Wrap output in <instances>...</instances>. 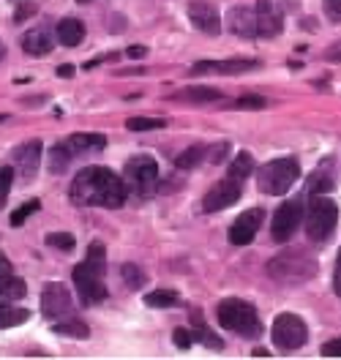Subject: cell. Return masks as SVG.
Instances as JSON below:
<instances>
[{
	"instance_id": "obj_1",
	"label": "cell",
	"mask_w": 341,
	"mask_h": 360,
	"mask_svg": "<svg viewBox=\"0 0 341 360\" xmlns=\"http://www.w3.org/2000/svg\"><path fill=\"white\" fill-rule=\"evenodd\" d=\"M68 197L74 205H98V207H120L129 197L126 183L117 178L115 172L104 167H88L77 178L71 180Z\"/></svg>"
},
{
	"instance_id": "obj_5",
	"label": "cell",
	"mask_w": 341,
	"mask_h": 360,
	"mask_svg": "<svg viewBox=\"0 0 341 360\" xmlns=\"http://www.w3.org/2000/svg\"><path fill=\"white\" fill-rule=\"evenodd\" d=\"M104 268H107V262H96V259H85L74 268V287L85 306H96V303L107 300Z\"/></svg>"
},
{
	"instance_id": "obj_31",
	"label": "cell",
	"mask_w": 341,
	"mask_h": 360,
	"mask_svg": "<svg viewBox=\"0 0 341 360\" xmlns=\"http://www.w3.org/2000/svg\"><path fill=\"white\" fill-rule=\"evenodd\" d=\"M120 276H123V281H126V287H129V290H142V287H145V281H148V276L142 273V268L129 265V262L120 268Z\"/></svg>"
},
{
	"instance_id": "obj_40",
	"label": "cell",
	"mask_w": 341,
	"mask_h": 360,
	"mask_svg": "<svg viewBox=\"0 0 341 360\" xmlns=\"http://www.w3.org/2000/svg\"><path fill=\"white\" fill-rule=\"evenodd\" d=\"M325 8L330 17H336V20L341 17V0H325Z\"/></svg>"
},
{
	"instance_id": "obj_27",
	"label": "cell",
	"mask_w": 341,
	"mask_h": 360,
	"mask_svg": "<svg viewBox=\"0 0 341 360\" xmlns=\"http://www.w3.org/2000/svg\"><path fill=\"white\" fill-rule=\"evenodd\" d=\"M145 306H150V309H175V306H181V297H178V292H169V290H156V292H150L145 297Z\"/></svg>"
},
{
	"instance_id": "obj_35",
	"label": "cell",
	"mask_w": 341,
	"mask_h": 360,
	"mask_svg": "<svg viewBox=\"0 0 341 360\" xmlns=\"http://www.w3.org/2000/svg\"><path fill=\"white\" fill-rule=\"evenodd\" d=\"M11 183H14V169H11V167H0V207L8 200Z\"/></svg>"
},
{
	"instance_id": "obj_29",
	"label": "cell",
	"mask_w": 341,
	"mask_h": 360,
	"mask_svg": "<svg viewBox=\"0 0 341 360\" xmlns=\"http://www.w3.org/2000/svg\"><path fill=\"white\" fill-rule=\"evenodd\" d=\"M254 169H257V167H254V158H251V153H238V156H235V161L229 164V178H232V180H246Z\"/></svg>"
},
{
	"instance_id": "obj_41",
	"label": "cell",
	"mask_w": 341,
	"mask_h": 360,
	"mask_svg": "<svg viewBox=\"0 0 341 360\" xmlns=\"http://www.w3.org/2000/svg\"><path fill=\"white\" fill-rule=\"evenodd\" d=\"M333 290L341 297V251H339V259H336V273H333Z\"/></svg>"
},
{
	"instance_id": "obj_22",
	"label": "cell",
	"mask_w": 341,
	"mask_h": 360,
	"mask_svg": "<svg viewBox=\"0 0 341 360\" xmlns=\"http://www.w3.org/2000/svg\"><path fill=\"white\" fill-rule=\"evenodd\" d=\"M66 145L74 156H79V153H88V150H101V148H107V136L104 134H71Z\"/></svg>"
},
{
	"instance_id": "obj_25",
	"label": "cell",
	"mask_w": 341,
	"mask_h": 360,
	"mask_svg": "<svg viewBox=\"0 0 341 360\" xmlns=\"http://www.w3.org/2000/svg\"><path fill=\"white\" fill-rule=\"evenodd\" d=\"M71 150H68L66 142H58V145H52L49 150H46V164H49V172L52 175H60L63 169L68 167V161H71Z\"/></svg>"
},
{
	"instance_id": "obj_44",
	"label": "cell",
	"mask_w": 341,
	"mask_h": 360,
	"mask_svg": "<svg viewBox=\"0 0 341 360\" xmlns=\"http://www.w3.org/2000/svg\"><path fill=\"white\" fill-rule=\"evenodd\" d=\"M328 58H330V60H341V44H339V46H333V49L328 52Z\"/></svg>"
},
{
	"instance_id": "obj_36",
	"label": "cell",
	"mask_w": 341,
	"mask_h": 360,
	"mask_svg": "<svg viewBox=\"0 0 341 360\" xmlns=\"http://www.w3.org/2000/svg\"><path fill=\"white\" fill-rule=\"evenodd\" d=\"M268 101L265 98H259V96H243V98H238L232 107L235 110H262Z\"/></svg>"
},
{
	"instance_id": "obj_2",
	"label": "cell",
	"mask_w": 341,
	"mask_h": 360,
	"mask_svg": "<svg viewBox=\"0 0 341 360\" xmlns=\"http://www.w3.org/2000/svg\"><path fill=\"white\" fill-rule=\"evenodd\" d=\"M306 235L311 243H328L333 238V229L339 224V207L328 194H311V200L303 210Z\"/></svg>"
},
{
	"instance_id": "obj_14",
	"label": "cell",
	"mask_w": 341,
	"mask_h": 360,
	"mask_svg": "<svg viewBox=\"0 0 341 360\" xmlns=\"http://www.w3.org/2000/svg\"><path fill=\"white\" fill-rule=\"evenodd\" d=\"M259 66V60L254 58H229V60H200L197 66H191V77H202V74H243Z\"/></svg>"
},
{
	"instance_id": "obj_33",
	"label": "cell",
	"mask_w": 341,
	"mask_h": 360,
	"mask_svg": "<svg viewBox=\"0 0 341 360\" xmlns=\"http://www.w3.org/2000/svg\"><path fill=\"white\" fill-rule=\"evenodd\" d=\"M39 207H41V202H39V200H30V202L20 205V207L11 213V219H8V221H11V226L25 224V221H27V216H30V213H36Z\"/></svg>"
},
{
	"instance_id": "obj_42",
	"label": "cell",
	"mask_w": 341,
	"mask_h": 360,
	"mask_svg": "<svg viewBox=\"0 0 341 360\" xmlns=\"http://www.w3.org/2000/svg\"><path fill=\"white\" fill-rule=\"evenodd\" d=\"M126 55H129V58H145V55H148V49H145V46H129V49H126Z\"/></svg>"
},
{
	"instance_id": "obj_43",
	"label": "cell",
	"mask_w": 341,
	"mask_h": 360,
	"mask_svg": "<svg viewBox=\"0 0 341 360\" xmlns=\"http://www.w3.org/2000/svg\"><path fill=\"white\" fill-rule=\"evenodd\" d=\"M33 11H36V6H25V8L17 11V17H14V20H17V22H22V20H27V14H33Z\"/></svg>"
},
{
	"instance_id": "obj_12",
	"label": "cell",
	"mask_w": 341,
	"mask_h": 360,
	"mask_svg": "<svg viewBox=\"0 0 341 360\" xmlns=\"http://www.w3.org/2000/svg\"><path fill=\"white\" fill-rule=\"evenodd\" d=\"M262 207H251L246 213H240L235 219V224L229 226V243L232 246H249L251 240L257 238L259 232V224H262Z\"/></svg>"
},
{
	"instance_id": "obj_28",
	"label": "cell",
	"mask_w": 341,
	"mask_h": 360,
	"mask_svg": "<svg viewBox=\"0 0 341 360\" xmlns=\"http://www.w3.org/2000/svg\"><path fill=\"white\" fill-rule=\"evenodd\" d=\"M52 330H55L58 336H74V338H88V336H91V328H88V322H82V319L58 322Z\"/></svg>"
},
{
	"instance_id": "obj_26",
	"label": "cell",
	"mask_w": 341,
	"mask_h": 360,
	"mask_svg": "<svg viewBox=\"0 0 341 360\" xmlns=\"http://www.w3.org/2000/svg\"><path fill=\"white\" fill-rule=\"evenodd\" d=\"M30 319L27 309H17L11 303H0V328H14V325H22Z\"/></svg>"
},
{
	"instance_id": "obj_6",
	"label": "cell",
	"mask_w": 341,
	"mask_h": 360,
	"mask_svg": "<svg viewBox=\"0 0 341 360\" xmlns=\"http://www.w3.org/2000/svg\"><path fill=\"white\" fill-rule=\"evenodd\" d=\"M123 183L129 191H134L136 197H148L156 191V183H159V164L156 158L150 156H134L126 161V169H123Z\"/></svg>"
},
{
	"instance_id": "obj_4",
	"label": "cell",
	"mask_w": 341,
	"mask_h": 360,
	"mask_svg": "<svg viewBox=\"0 0 341 360\" xmlns=\"http://www.w3.org/2000/svg\"><path fill=\"white\" fill-rule=\"evenodd\" d=\"M297 178H300V164L295 158H276L259 169L257 186H259V191H265L271 197H281L292 188V183Z\"/></svg>"
},
{
	"instance_id": "obj_38",
	"label": "cell",
	"mask_w": 341,
	"mask_h": 360,
	"mask_svg": "<svg viewBox=\"0 0 341 360\" xmlns=\"http://www.w3.org/2000/svg\"><path fill=\"white\" fill-rule=\"evenodd\" d=\"M325 358H341V338H333V341H328V344H322V349H319Z\"/></svg>"
},
{
	"instance_id": "obj_34",
	"label": "cell",
	"mask_w": 341,
	"mask_h": 360,
	"mask_svg": "<svg viewBox=\"0 0 341 360\" xmlns=\"http://www.w3.org/2000/svg\"><path fill=\"white\" fill-rule=\"evenodd\" d=\"M46 246L60 248V251H71L74 248V235H68V232H52V235H46Z\"/></svg>"
},
{
	"instance_id": "obj_46",
	"label": "cell",
	"mask_w": 341,
	"mask_h": 360,
	"mask_svg": "<svg viewBox=\"0 0 341 360\" xmlns=\"http://www.w3.org/2000/svg\"><path fill=\"white\" fill-rule=\"evenodd\" d=\"M251 355H254V358H268V355H271V352H268V349H259V347H257V349H254V352H251Z\"/></svg>"
},
{
	"instance_id": "obj_39",
	"label": "cell",
	"mask_w": 341,
	"mask_h": 360,
	"mask_svg": "<svg viewBox=\"0 0 341 360\" xmlns=\"http://www.w3.org/2000/svg\"><path fill=\"white\" fill-rule=\"evenodd\" d=\"M227 153H229V142H221V145H216V148H213L210 161H213V164H221V161L227 158Z\"/></svg>"
},
{
	"instance_id": "obj_15",
	"label": "cell",
	"mask_w": 341,
	"mask_h": 360,
	"mask_svg": "<svg viewBox=\"0 0 341 360\" xmlns=\"http://www.w3.org/2000/svg\"><path fill=\"white\" fill-rule=\"evenodd\" d=\"M188 20L197 30H202L207 36H216L221 30V17H219V8L207 0H194L188 3Z\"/></svg>"
},
{
	"instance_id": "obj_45",
	"label": "cell",
	"mask_w": 341,
	"mask_h": 360,
	"mask_svg": "<svg viewBox=\"0 0 341 360\" xmlns=\"http://www.w3.org/2000/svg\"><path fill=\"white\" fill-rule=\"evenodd\" d=\"M71 74H74L71 66H58V77H71Z\"/></svg>"
},
{
	"instance_id": "obj_24",
	"label": "cell",
	"mask_w": 341,
	"mask_h": 360,
	"mask_svg": "<svg viewBox=\"0 0 341 360\" xmlns=\"http://www.w3.org/2000/svg\"><path fill=\"white\" fill-rule=\"evenodd\" d=\"M191 328H194V333L191 336L197 338V344H205V347H210V349H221L224 347V341L216 336L207 325H205V319H202V314H191Z\"/></svg>"
},
{
	"instance_id": "obj_47",
	"label": "cell",
	"mask_w": 341,
	"mask_h": 360,
	"mask_svg": "<svg viewBox=\"0 0 341 360\" xmlns=\"http://www.w3.org/2000/svg\"><path fill=\"white\" fill-rule=\"evenodd\" d=\"M8 120V115H0V123H6Z\"/></svg>"
},
{
	"instance_id": "obj_21",
	"label": "cell",
	"mask_w": 341,
	"mask_h": 360,
	"mask_svg": "<svg viewBox=\"0 0 341 360\" xmlns=\"http://www.w3.org/2000/svg\"><path fill=\"white\" fill-rule=\"evenodd\" d=\"M55 39L63 46H79L82 39H85V25L79 22V20H74V17H66L55 27Z\"/></svg>"
},
{
	"instance_id": "obj_49",
	"label": "cell",
	"mask_w": 341,
	"mask_h": 360,
	"mask_svg": "<svg viewBox=\"0 0 341 360\" xmlns=\"http://www.w3.org/2000/svg\"><path fill=\"white\" fill-rule=\"evenodd\" d=\"M79 3H88V0H79Z\"/></svg>"
},
{
	"instance_id": "obj_30",
	"label": "cell",
	"mask_w": 341,
	"mask_h": 360,
	"mask_svg": "<svg viewBox=\"0 0 341 360\" xmlns=\"http://www.w3.org/2000/svg\"><path fill=\"white\" fill-rule=\"evenodd\" d=\"M205 150H207L205 145H191L188 150H183L181 156L175 158V167H178V169H194L205 158Z\"/></svg>"
},
{
	"instance_id": "obj_37",
	"label": "cell",
	"mask_w": 341,
	"mask_h": 360,
	"mask_svg": "<svg viewBox=\"0 0 341 360\" xmlns=\"http://www.w3.org/2000/svg\"><path fill=\"white\" fill-rule=\"evenodd\" d=\"M172 341H175V347H178V349H188V347L194 344V336H191L186 328H175V333H172Z\"/></svg>"
},
{
	"instance_id": "obj_9",
	"label": "cell",
	"mask_w": 341,
	"mask_h": 360,
	"mask_svg": "<svg viewBox=\"0 0 341 360\" xmlns=\"http://www.w3.org/2000/svg\"><path fill=\"white\" fill-rule=\"evenodd\" d=\"M303 221V200H290V202H284L276 213H273V240L276 243H284V240H290L292 235H295V229L300 226Z\"/></svg>"
},
{
	"instance_id": "obj_48",
	"label": "cell",
	"mask_w": 341,
	"mask_h": 360,
	"mask_svg": "<svg viewBox=\"0 0 341 360\" xmlns=\"http://www.w3.org/2000/svg\"><path fill=\"white\" fill-rule=\"evenodd\" d=\"M3 55H6V49H3V44H0V58H3Z\"/></svg>"
},
{
	"instance_id": "obj_3",
	"label": "cell",
	"mask_w": 341,
	"mask_h": 360,
	"mask_svg": "<svg viewBox=\"0 0 341 360\" xmlns=\"http://www.w3.org/2000/svg\"><path fill=\"white\" fill-rule=\"evenodd\" d=\"M216 316H219V325L227 328L238 336L246 338H257L262 333V322L257 316V309L246 303V300H238V297H229V300H221L219 309H216Z\"/></svg>"
},
{
	"instance_id": "obj_32",
	"label": "cell",
	"mask_w": 341,
	"mask_h": 360,
	"mask_svg": "<svg viewBox=\"0 0 341 360\" xmlns=\"http://www.w3.org/2000/svg\"><path fill=\"white\" fill-rule=\"evenodd\" d=\"M126 126H129V131H156V129L167 126V120L164 117H129Z\"/></svg>"
},
{
	"instance_id": "obj_16",
	"label": "cell",
	"mask_w": 341,
	"mask_h": 360,
	"mask_svg": "<svg viewBox=\"0 0 341 360\" xmlns=\"http://www.w3.org/2000/svg\"><path fill=\"white\" fill-rule=\"evenodd\" d=\"M227 27L240 39H254L257 36V14H254V8L235 6L227 14Z\"/></svg>"
},
{
	"instance_id": "obj_18",
	"label": "cell",
	"mask_w": 341,
	"mask_h": 360,
	"mask_svg": "<svg viewBox=\"0 0 341 360\" xmlns=\"http://www.w3.org/2000/svg\"><path fill=\"white\" fill-rule=\"evenodd\" d=\"M55 36L49 33V27H30L27 33L22 36V49L27 55H46V52H52V46H55Z\"/></svg>"
},
{
	"instance_id": "obj_20",
	"label": "cell",
	"mask_w": 341,
	"mask_h": 360,
	"mask_svg": "<svg viewBox=\"0 0 341 360\" xmlns=\"http://www.w3.org/2000/svg\"><path fill=\"white\" fill-rule=\"evenodd\" d=\"M14 161L25 169V178H33L36 169H39V161H41V142H27V145H20L14 148Z\"/></svg>"
},
{
	"instance_id": "obj_11",
	"label": "cell",
	"mask_w": 341,
	"mask_h": 360,
	"mask_svg": "<svg viewBox=\"0 0 341 360\" xmlns=\"http://www.w3.org/2000/svg\"><path fill=\"white\" fill-rule=\"evenodd\" d=\"M240 183L238 180H221V183H216L207 194H205L202 200V210L205 213H219V210H224V207H232V205L240 200Z\"/></svg>"
},
{
	"instance_id": "obj_8",
	"label": "cell",
	"mask_w": 341,
	"mask_h": 360,
	"mask_svg": "<svg viewBox=\"0 0 341 360\" xmlns=\"http://www.w3.org/2000/svg\"><path fill=\"white\" fill-rule=\"evenodd\" d=\"M271 336H273V344L281 352H295V349H300L306 344L309 328H306V322L297 314H278L276 322H273Z\"/></svg>"
},
{
	"instance_id": "obj_19",
	"label": "cell",
	"mask_w": 341,
	"mask_h": 360,
	"mask_svg": "<svg viewBox=\"0 0 341 360\" xmlns=\"http://www.w3.org/2000/svg\"><path fill=\"white\" fill-rule=\"evenodd\" d=\"M306 186H309L311 194H330V191L336 188V178H333V164H330V158L322 161L317 169L309 175Z\"/></svg>"
},
{
	"instance_id": "obj_7",
	"label": "cell",
	"mask_w": 341,
	"mask_h": 360,
	"mask_svg": "<svg viewBox=\"0 0 341 360\" xmlns=\"http://www.w3.org/2000/svg\"><path fill=\"white\" fill-rule=\"evenodd\" d=\"M268 273L278 281H309L317 273V262L303 257L300 251H284L271 259Z\"/></svg>"
},
{
	"instance_id": "obj_17",
	"label": "cell",
	"mask_w": 341,
	"mask_h": 360,
	"mask_svg": "<svg viewBox=\"0 0 341 360\" xmlns=\"http://www.w3.org/2000/svg\"><path fill=\"white\" fill-rule=\"evenodd\" d=\"M27 287L20 276H14V268L11 262L6 259V254H0V297L3 300H20L25 297Z\"/></svg>"
},
{
	"instance_id": "obj_23",
	"label": "cell",
	"mask_w": 341,
	"mask_h": 360,
	"mask_svg": "<svg viewBox=\"0 0 341 360\" xmlns=\"http://www.w3.org/2000/svg\"><path fill=\"white\" fill-rule=\"evenodd\" d=\"M172 98H178V101H191V104H210V101H219V98H221V90L205 88V85H191V88L175 93Z\"/></svg>"
},
{
	"instance_id": "obj_10",
	"label": "cell",
	"mask_w": 341,
	"mask_h": 360,
	"mask_svg": "<svg viewBox=\"0 0 341 360\" xmlns=\"http://www.w3.org/2000/svg\"><path fill=\"white\" fill-rule=\"evenodd\" d=\"M41 311L46 319H60L74 311V303H71V295H68L66 284L60 281H49L41 292Z\"/></svg>"
},
{
	"instance_id": "obj_13",
	"label": "cell",
	"mask_w": 341,
	"mask_h": 360,
	"mask_svg": "<svg viewBox=\"0 0 341 360\" xmlns=\"http://www.w3.org/2000/svg\"><path fill=\"white\" fill-rule=\"evenodd\" d=\"M254 14H257V36L273 39L284 30V11L273 0H257Z\"/></svg>"
}]
</instances>
